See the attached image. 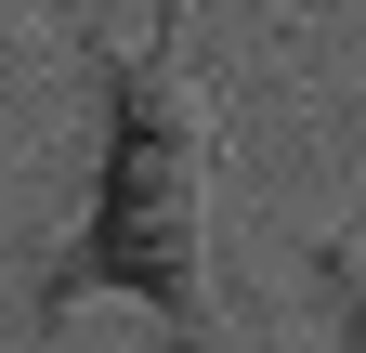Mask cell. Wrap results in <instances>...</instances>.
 Returning <instances> with one entry per match:
<instances>
[{"instance_id":"2","label":"cell","mask_w":366,"mask_h":353,"mask_svg":"<svg viewBox=\"0 0 366 353\" xmlns=\"http://www.w3.org/2000/svg\"><path fill=\"white\" fill-rule=\"evenodd\" d=\"M314 275H327V340H314V353H366V197H353V223L327 236Z\"/></svg>"},{"instance_id":"1","label":"cell","mask_w":366,"mask_h":353,"mask_svg":"<svg viewBox=\"0 0 366 353\" xmlns=\"http://www.w3.org/2000/svg\"><path fill=\"white\" fill-rule=\"evenodd\" d=\"M209 170H222V131L197 105V79H183V53L131 39L105 66L79 223H66L53 262H39L26 314L79 327L92 301H131V314H157L170 353H236L222 340V288H209Z\"/></svg>"},{"instance_id":"3","label":"cell","mask_w":366,"mask_h":353,"mask_svg":"<svg viewBox=\"0 0 366 353\" xmlns=\"http://www.w3.org/2000/svg\"><path fill=\"white\" fill-rule=\"evenodd\" d=\"M144 39H157V53H183V0H144Z\"/></svg>"}]
</instances>
